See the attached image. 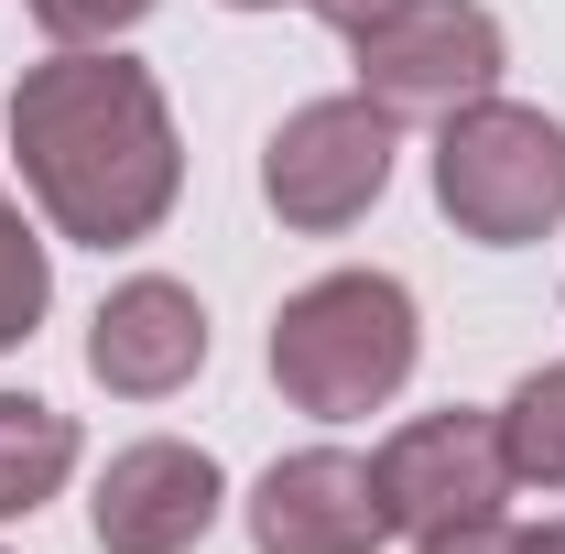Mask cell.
<instances>
[{"instance_id":"cell-1","label":"cell","mask_w":565,"mask_h":554,"mask_svg":"<svg viewBox=\"0 0 565 554\" xmlns=\"http://www.w3.org/2000/svg\"><path fill=\"white\" fill-rule=\"evenodd\" d=\"M11 152H22L33 207L87 251L152 239L174 185H185L163 87L131 55H98V44H66V55H44L11 87Z\"/></svg>"},{"instance_id":"cell-2","label":"cell","mask_w":565,"mask_h":554,"mask_svg":"<svg viewBox=\"0 0 565 554\" xmlns=\"http://www.w3.org/2000/svg\"><path fill=\"white\" fill-rule=\"evenodd\" d=\"M414 370V294L392 273H327L273 316V381L294 414H381Z\"/></svg>"},{"instance_id":"cell-3","label":"cell","mask_w":565,"mask_h":554,"mask_svg":"<svg viewBox=\"0 0 565 554\" xmlns=\"http://www.w3.org/2000/svg\"><path fill=\"white\" fill-rule=\"evenodd\" d=\"M435 207L468 239H490V251L544 239L565 217V131L544 109H511V98L446 109V131H435Z\"/></svg>"},{"instance_id":"cell-4","label":"cell","mask_w":565,"mask_h":554,"mask_svg":"<svg viewBox=\"0 0 565 554\" xmlns=\"http://www.w3.org/2000/svg\"><path fill=\"white\" fill-rule=\"evenodd\" d=\"M381 185H392V109H381V98H316V109H294L273 131V152H262V196H273V217L305 228V239L370 217Z\"/></svg>"},{"instance_id":"cell-5","label":"cell","mask_w":565,"mask_h":554,"mask_svg":"<svg viewBox=\"0 0 565 554\" xmlns=\"http://www.w3.org/2000/svg\"><path fill=\"white\" fill-rule=\"evenodd\" d=\"M359 55V98H381L392 120L403 109H468V98H490L500 76V22L479 0H392V11H370L349 33Z\"/></svg>"},{"instance_id":"cell-6","label":"cell","mask_w":565,"mask_h":554,"mask_svg":"<svg viewBox=\"0 0 565 554\" xmlns=\"http://www.w3.org/2000/svg\"><path fill=\"white\" fill-rule=\"evenodd\" d=\"M370 468H381V500H392V533H414V544L457 533V522H500V500H511L500 414H424Z\"/></svg>"},{"instance_id":"cell-7","label":"cell","mask_w":565,"mask_h":554,"mask_svg":"<svg viewBox=\"0 0 565 554\" xmlns=\"http://www.w3.org/2000/svg\"><path fill=\"white\" fill-rule=\"evenodd\" d=\"M381 533H392L381 468L338 457V446H305L250 489V544L262 554H381Z\"/></svg>"},{"instance_id":"cell-8","label":"cell","mask_w":565,"mask_h":554,"mask_svg":"<svg viewBox=\"0 0 565 554\" xmlns=\"http://www.w3.org/2000/svg\"><path fill=\"white\" fill-rule=\"evenodd\" d=\"M87 522H98L109 554H196L207 522H217V457L207 446H174V435H141V446L109 457Z\"/></svg>"},{"instance_id":"cell-9","label":"cell","mask_w":565,"mask_h":554,"mask_svg":"<svg viewBox=\"0 0 565 554\" xmlns=\"http://www.w3.org/2000/svg\"><path fill=\"white\" fill-rule=\"evenodd\" d=\"M87 370H98L120 403L185 392V381L207 370V305H196L185 283H163V273L120 283V294L98 305V327H87Z\"/></svg>"},{"instance_id":"cell-10","label":"cell","mask_w":565,"mask_h":554,"mask_svg":"<svg viewBox=\"0 0 565 554\" xmlns=\"http://www.w3.org/2000/svg\"><path fill=\"white\" fill-rule=\"evenodd\" d=\"M66 468H76V424L33 392H0V522L44 511L66 489Z\"/></svg>"},{"instance_id":"cell-11","label":"cell","mask_w":565,"mask_h":554,"mask_svg":"<svg viewBox=\"0 0 565 554\" xmlns=\"http://www.w3.org/2000/svg\"><path fill=\"white\" fill-rule=\"evenodd\" d=\"M500 457H511V479L565 489V370H533V381L500 403Z\"/></svg>"},{"instance_id":"cell-12","label":"cell","mask_w":565,"mask_h":554,"mask_svg":"<svg viewBox=\"0 0 565 554\" xmlns=\"http://www.w3.org/2000/svg\"><path fill=\"white\" fill-rule=\"evenodd\" d=\"M44 294H55V273H44V239L22 228V207H11V196H0V348L33 338Z\"/></svg>"},{"instance_id":"cell-13","label":"cell","mask_w":565,"mask_h":554,"mask_svg":"<svg viewBox=\"0 0 565 554\" xmlns=\"http://www.w3.org/2000/svg\"><path fill=\"white\" fill-rule=\"evenodd\" d=\"M152 0H33V22L55 33V44H109V33H131Z\"/></svg>"},{"instance_id":"cell-14","label":"cell","mask_w":565,"mask_h":554,"mask_svg":"<svg viewBox=\"0 0 565 554\" xmlns=\"http://www.w3.org/2000/svg\"><path fill=\"white\" fill-rule=\"evenodd\" d=\"M424 554H522V533H500V522H457V533H435Z\"/></svg>"},{"instance_id":"cell-15","label":"cell","mask_w":565,"mask_h":554,"mask_svg":"<svg viewBox=\"0 0 565 554\" xmlns=\"http://www.w3.org/2000/svg\"><path fill=\"white\" fill-rule=\"evenodd\" d=\"M316 11H327L338 33H359V22H370V11H392V0H316Z\"/></svg>"},{"instance_id":"cell-16","label":"cell","mask_w":565,"mask_h":554,"mask_svg":"<svg viewBox=\"0 0 565 554\" xmlns=\"http://www.w3.org/2000/svg\"><path fill=\"white\" fill-rule=\"evenodd\" d=\"M522 554H565V522H544V533H522Z\"/></svg>"},{"instance_id":"cell-17","label":"cell","mask_w":565,"mask_h":554,"mask_svg":"<svg viewBox=\"0 0 565 554\" xmlns=\"http://www.w3.org/2000/svg\"><path fill=\"white\" fill-rule=\"evenodd\" d=\"M228 11H273V0H228Z\"/></svg>"}]
</instances>
